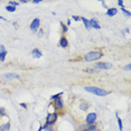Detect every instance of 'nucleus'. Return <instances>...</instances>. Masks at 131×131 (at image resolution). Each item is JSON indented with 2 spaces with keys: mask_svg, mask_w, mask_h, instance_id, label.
Listing matches in <instances>:
<instances>
[{
  "mask_svg": "<svg viewBox=\"0 0 131 131\" xmlns=\"http://www.w3.org/2000/svg\"><path fill=\"white\" fill-rule=\"evenodd\" d=\"M53 106H54V109L56 110V112H57V113H61V111H63V110H64V103H63V100H62L61 97L56 99L54 102H53Z\"/></svg>",
  "mask_w": 131,
  "mask_h": 131,
  "instance_id": "3",
  "label": "nucleus"
},
{
  "mask_svg": "<svg viewBox=\"0 0 131 131\" xmlns=\"http://www.w3.org/2000/svg\"><path fill=\"white\" fill-rule=\"evenodd\" d=\"M39 26H40V20L38 18H35L31 21V24H30V30L34 31V32H36L38 29H39Z\"/></svg>",
  "mask_w": 131,
  "mask_h": 131,
  "instance_id": "7",
  "label": "nucleus"
},
{
  "mask_svg": "<svg viewBox=\"0 0 131 131\" xmlns=\"http://www.w3.org/2000/svg\"><path fill=\"white\" fill-rule=\"evenodd\" d=\"M95 68H99V70H109L112 67V65L110 63H105V62H99V63L94 64Z\"/></svg>",
  "mask_w": 131,
  "mask_h": 131,
  "instance_id": "6",
  "label": "nucleus"
},
{
  "mask_svg": "<svg viewBox=\"0 0 131 131\" xmlns=\"http://www.w3.org/2000/svg\"><path fill=\"white\" fill-rule=\"evenodd\" d=\"M43 130L44 131H54V128H53L52 124H44L43 126Z\"/></svg>",
  "mask_w": 131,
  "mask_h": 131,
  "instance_id": "15",
  "label": "nucleus"
},
{
  "mask_svg": "<svg viewBox=\"0 0 131 131\" xmlns=\"http://www.w3.org/2000/svg\"><path fill=\"white\" fill-rule=\"evenodd\" d=\"M0 117H7V113H6L5 108H0Z\"/></svg>",
  "mask_w": 131,
  "mask_h": 131,
  "instance_id": "24",
  "label": "nucleus"
},
{
  "mask_svg": "<svg viewBox=\"0 0 131 131\" xmlns=\"http://www.w3.org/2000/svg\"><path fill=\"white\" fill-rule=\"evenodd\" d=\"M20 106H21V108H27V104H25V103H20Z\"/></svg>",
  "mask_w": 131,
  "mask_h": 131,
  "instance_id": "28",
  "label": "nucleus"
},
{
  "mask_svg": "<svg viewBox=\"0 0 131 131\" xmlns=\"http://www.w3.org/2000/svg\"><path fill=\"white\" fill-rule=\"evenodd\" d=\"M2 79L6 80V81H11V80H16V79H19V75L17 74H14V73H7L2 76Z\"/></svg>",
  "mask_w": 131,
  "mask_h": 131,
  "instance_id": "8",
  "label": "nucleus"
},
{
  "mask_svg": "<svg viewBox=\"0 0 131 131\" xmlns=\"http://www.w3.org/2000/svg\"><path fill=\"white\" fill-rule=\"evenodd\" d=\"M84 72L89 73V74H95V73H97V71L95 70V68H85Z\"/></svg>",
  "mask_w": 131,
  "mask_h": 131,
  "instance_id": "18",
  "label": "nucleus"
},
{
  "mask_svg": "<svg viewBox=\"0 0 131 131\" xmlns=\"http://www.w3.org/2000/svg\"><path fill=\"white\" fill-rule=\"evenodd\" d=\"M31 55H32V57L34 58H40L41 56H43V53H41L38 48H35V49H32Z\"/></svg>",
  "mask_w": 131,
  "mask_h": 131,
  "instance_id": "11",
  "label": "nucleus"
},
{
  "mask_svg": "<svg viewBox=\"0 0 131 131\" xmlns=\"http://www.w3.org/2000/svg\"><path fill=\"white\" fill-rule=\"evenodd\" d=\"M58 118V113L57 112H53V113H48L46 117V124H54L56 120Z\"/></svg>",
  "mask_w": 131,
  "mask_h": 131,
  "instance_id": "4",
  "label": "nucleus"
},
{
  "mask_svg": "<svg viewBox=\"0 0 131 131\" xmlns=\"http://www.w3.org/2000/svg\"><path fill=\"white\" fill-rule=\"evenodd\" d=\"M118 5H119V6H121V7H122V6H123V2H122L121 0H120V1H118Z\"/></svg>",
  "mask_w": 131,
  "mask_h": 131,
  "instance_id": "31",
  "label": "nucleus"
},
{
  "mask_svg": "<svg viewBox=\"0 0 131 131\" xmlns=\"http://www.w3.org/2000/svg\"><path fill=\"white\" fill-rule=\"evenodd\" d=\"M117 120H118V124H119V130L123 131V127H122V120L119 117H117Z\"/></svg>",
  "mask_w": 131,
  "mask_h": 131,
  "instance_id": "20",
  "label": "nucleus"
},
{
  "mask_svg": "<svg viewBox=\"0 0 131 131\" xmlns=\"http://www.w3.org/2000/svg\"><path fill=\"white\" fill-rule=\"evenodd\" d=\"M73 19L75 20V21H80V20H81V17H79V16H73Z\"/></svg>",
  "mask_w": 131,
  "mask_h": 131,
  "instance_id": "27",
  "label": "nucleus"
},
{
  "mask_svg": "<svg viewBox=\"0 0 131 131\" xmlns=\"http://www.w3.org/2000/svg\"><path fill=\"white\" fill-rule=\"evenodd\" d=\"M66 26H71V19H67V21H66Z\"/></svg>",
  "mask_w": 131,
  "mask_h": 131,
  "instance_id": "30",
  "label": "nucleus"
},
{
  "mask_svg": "<svg viewBox=\"0 0 131 131\" xmlns=\"http://www.w3.org/2000/svg\"><path fill=\"white\" fill-rule=\"evenodd\" d=\"M84 90L86 92H90L92 94H95L97 95V96H105V95H108L110 92L104 90V89H101V88H97V86H85Z\"/></svg>",
  "mask_w": 131,
  "mask_h": 131,
  "instance_id": "1",
  "label": "nucleus"
},
{
  "mask_svg": "<svg viewBox=\"0 0 131 131\" xmlns=\"http://www.w3.org/2000/svg\"><path fill=\"white\" fill-rule=\"evenodd\" d=\"M4 49H5V47L2 45H0V52H1V50H4Z\"/></svg>",
  "mask_w": 131,
  "mask_h": 131,
  "instance_id": "33",
  "label": "nucleus"
},
{
  "mask_svg": "<svg viewBox=\"0 0 131 131\" xmlns=\"http://www.w3.org/2000/svg\"><path fill=\"white\" fill-rule=\"evenodd\" d=\"M38 36H39V37L44 36V30H43V29H39V31H38Z\"/></svg>",
  "mask_w": 131,
  "mask_h": 131,
  "instance_id": "26",
  "label": "nucleus"
},
{
  "mask_svg": "<svg viewBox=\"0 0 131 131\" xmlns=\"http://www.w3.org/2000/svg\"><path fill=\"white\" fill-rule=\"evenodd\" d=\"M96 119H97L96 113L92 112V113H89V114L85 117V122L88 126H92V124H94V122L96 121Z\"/></svg>",
  "mask_w": 131,
  "mask_h": 131,
  "instance_id": "5",
  "label": "nucleus"
},
{
  "mask_svg": "<svg viewBox=\"0 0 131 131\" xmlns=\"http://www.w3.org/2000/svg\"><path fill=\"white\" fill-rule=\"evenodd\" d=\"M61 27H62V30H63V32L65 34V32H67V30H68V27L65 24H63V23H61Z\"/></svg>",
  "mask_w": 131,
  "mask_h": 131,
  "instance_id": "23",
  "label": "nucleus"
},
{
  "mask_svg": "<svg viewBox=\"0 0 131 131\" xmlns=\"http://www.w3.org/2000/svg\"><path fill=\"white\" fill-rule=\"evenodd\" d=\"M58 46L59 47H63V48H66V47L68 46V40L66 37H61V39H59L58 41Z\"/></svg>",
  "mask_w": 131,
  "mask_h": 131,
  "instance_id": "9",
  "label": "nucleus"
},
{
  "mask_svg": "<svg viewBox=\"0 0 131 131\" xmlns=\"http://www.w3.org/2000/svg\"><path fill=\"white\" fill-rule=\"evenodd\" d=\"M18 5H19V2H17V1H9V6H13L15 8H16Z\"/></svg>",
  "mask_w": 131,
  "mask_h": 131,
  "instance_id": "25",
  "label": "nucleus"
},
{
  "mask_svg": "<svg viewBox=\"0 0 131 131\" xmlns=\"http://www.w3.org/2000/svg\"><path fill=\"white\" fill-rule=\"evenodd\" d=\"M41 130H43V127L40 126V127H39V129H38V131H41Z\"/></svg>",
  "mask_w": 131,
  "mask_h": 131,
  "instance_id": "34",
  "label": "nucleus"
},
{
  "mask_svg": "<svg viewBox=\"0 0 131 131\" xmlns=\"http://www.w3.org/2000/svg\"><path fill=\"white\" fill-rule=\"evenodd\" d=\"M32 2H34L35 5H38V4H39V2H40V1H39V0H35V1H32Z\"/></svg>",
  "mask_w": 131,
  "mask_h": 131,
  "instance_id": "32",
  "label": "nucleus"
},
{
  "mask_svg": "<svg viewBox=\"0 0 131 131\" xmlns=\"http://www.w3.org/2000/svg\"><path fill=\"white\" fill-rule=\"evenodd\" d=\"M130 67H131V66H130V64H128V65H127V66H126V67H124V68H126V70H127V71H130Z\"/></svg>",
  "mask_w": 131,
  "mask_h": 131,
  "instance_id": "29",
  "label": "nucleus"
},
{
  "mask_svg": "<svg viewBox=\"0 0 131 131\" xmlns=\"http://www.w3.org/2000/svg\"><path fill=\"white\" fill-rule=\"evenodd\" d=\"M10 129V123L9 122H2L1 124H0V131H9Z\"/></svg>",
  "mask_w": 131,
  "mask_h": 131,
  "instance_id": "12",
  "label": "nucleus"
},
{
  "mask_svg": "<svg viewBox=\"0 0 131 131\" xmlns=\"http://www.w3.org/2000/svg\"><path fill=\"white\" fill-rule=\"evenodd\" d=\"M6 9H7V11H9V13H15V11H16V8L13 7V6H9V5L6 7Z\"/></svg>",
  "mask_w": 131,
  "mask_h": 131,
  "instance_id": "21",
  "label": "nucleus"
},
{
  "mask_svg": "<svg viewBox=\"0 0 131 131\" xmlns=\"http://www.w3.org/2000/svg\"><path fill=\"white\" fill-rule=\"evenodd\" d=\"M103 56V53L101 50H92V52H89L83 56V59L85 62H92V61H96V59H100Z\"/></svg>",
  "mask_w": 131,
  "mask_h": 131,
  "instance_id": "2",
  "label": "nucleus"
},
{
  "mask_svg": "<svg viewBox=\"0 0 131 131\" xmlns=\"http://www.w3.org/2000/svg\"><path fill=\"white\" fill-rule=\"evenodd\" d=\"M0 19H1V20H6V18H4V17H1V16H0Z\"/></svg>",
  "mask_w": 131,
  "mask_h": 131,
  "instance_id": "35",
  "label": "nucleus"
},
{
  "mask_svg": "<svg viewBox=\"0 0 131 131\" xmlns=\"http://www.w3.org/2000/svg\"><path fill=\"white\" fill-rule=\"evenodd\" d=\"M6 56H7V50H6V49L1 50V52H0V62H4L5 58H6Z\"/></svg>",
  "mask_w": 131,
  "mask_h": 131,
  "instance_id": "17",
  "label": "nucleus"
},
{
  "mask_svg": "<svg viewBox=\"0 0 131 131\" xmlns=\"http://www.w3.org/2000/svg\"><path fill=\"white\" fill-rule=\"evenodd\" d=\"M117 13H118L117 8H109V9L106 10V15H108L109 17H113L114 15H117Z\"/></svg>",
  "mask_w": 131,
  "mask_h": 131,
  "instance_id": "13",
  "label": "nucleus"
},
{
  "mask_svg": "<svg viewBox=\"0 0 131 131\" xmlns=\"http://www.w3.org/2000/svg\"><path fill=\"white\" fill-rule=\"evenodd\" d=\"M89 21H90L91 28H95V29H100V28H101V26L99 25V23H97V20H96V19L92 18L91 20H89Z\"/></svg>",
  "mask_w": 131,
  "mask_h": 131,
  "instance_id": "10",
  "label": "nucleus"
},
{
  "mask_svg": "<svg viewBox=\"0 0 131 131\" xmlns=\"http://www.w3.org/2000/svg\"><path fill=\"white\" fill-rule=\"evenodd\" d=\"M81 20L83 21V24H84V26H85V28H86V29H91V26H90V21H89V20L86 19L85 17H81Z\"/></svg>",
  "mask_w": 131,
  "mask_h": 131,
  "instance_id": "14",
  "label": "nucleus"
},
{
  "mask_svg": "<svg viewBox=\"0 0 131 131\" xmlns=\"http://www.w3.org/2000/svg\"><path fill=\"white\" fill-rule=\"evenodd\" d=\"M121 10H122V13H123L124 15H126L127 17H130V16H131V13H130V11H128V10L124 9V7H123V6H122V7H121Z\"/></svg>",
  "mask_w": 131,
  "mask_h": 131,
  "instance_id": "22",
  "label": "nucleus"
},
{
  "mask_svg": "<svg viewBox=\"0 0 131 131\" xmlns=\"http://www.w3.org/2000/svg\"><path fill=\"white\" fill-rule=\"evenodd\" d=\"M62 95H63V92H61V93H57V94H55V95H52V96H50V101H55L56 99L61 97Z\"/></svg>",
  "mask_w": 131,
  "mask_h": 131,
  "instance_id": "19",
  "label": "nucleus"
},
{
  "mask_svg": "<svg viewBox=\"0 0 131 131\" xmlns=\"http://www.w3.org/2000/svg\"><path fill=\"white\" fill-rule=\"evenodd\" d=\"M85 131H100V128L97 126H95V124H92V126L89 127Z\"/></svg>",
  "mask_w": 131,
  "mask_h": 131,
  "instance_id": "16",
  "label": "nucleus"
}]
</instances>
